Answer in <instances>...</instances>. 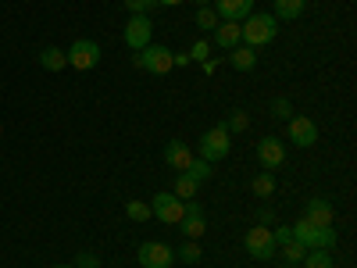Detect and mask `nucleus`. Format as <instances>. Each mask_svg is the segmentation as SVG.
<instances>
[{
    "instance_id": "nucleus-1",
    "label": "nucleus",
    "mask_w": 357,
    "mask_h": 268,
    "mask_svg": "<svg viewBox=\"0 0 357 268\" xmlns=\"http://www.w3.org/2000/svg\"><path fill=\"white\" fill-rule=\"evenodd\" d=\"M279 36V18L275 15H264V11H250L240 22V43L243 47H268Z\"/></svg>"
},
{
    "instance_id": "nucleus-2",
    "label": "nucleus",
    "mask_w": 357,
    "mask_h": 268,
    "mask_svg": "<svg viewBox=\"0 0 357 268\" xmlns=\"http://www.w3.org/2000/svg\"><path fill=\"white\" fill-rule=\"evenodd\" d=\"M289 232H293V240L304 244L307 251H333L336 247V225H311L307 218H301Z\"/></svg>"
},
{
    "instance_id": "nucleus-3",
    "label": "nucleus",
    "mask_w": 357,
    "mask_h": 268,
    "mask_svg": "<svg viewBox=\"0 0 357 268\" xmlns=\"http://www.w3.org/2000/svg\"><path fill=\"white\" fill-rule=\"evenodd\" d=\"M132 65L143 68V72H151V75H168L175 68V54L165 43H151V47H143V50L132 54Z\"/></svg>"
},
{
    "instance_id": "nucleus-4",
    "label": "nucleus",
    "mask_w": 357,
    "mask_h": 268,
    "mask_svg": "<svg viewBox=\"0 0 357 268\" xmlns=\"http://www.w3.org/2000/svg\"><path fill=\"white\" fill-rule=\"evenodd\" d=\"M232 151V136H229V129L225 126H215V129H207L204 136H200V158L204 161H222L225 154Z\"/></svg>"
},
{
    "instance_id": "nucleus-5",
    "label": "nucleus",
    "mask_w": 357,
    "mask_h": 268,
    "mask_svg": "<svg viewBox=\"0 0 357 268\" xmlns=\"http://www.w3.org/2000/svg\"><path fill=\"white\" fill-rule=\"evenodd\" d=\"M136 261L139 268H172L175 265V247L161 244V240H146L136 247Z\"/></svg>"
},
{
    "instance_id": "nucleus-6",
    "label": "nucleus",
    "mask_w": 357,
    "mask_h": 268,
    "mask_svg": "<svg viewBox=\"0 0 357 268\" xmlns=\"http://www.w3.org/2000/svg\"><path fill=\"white\" fill-rule=\"evenodd\" d=\"M151 36H154V22H151V15H129L126 33H122L126 47L136 54V50H143V47H151Z\"/></svg>"
},
{
    "instance_id": "nucleus-7",
    "label": "nucleus",
    "mask_w": 357,
    "mask_h": 268,
    "mask_svg": "<svg viewBox=\"0 0 357 268\" xmlns=\"http://www.w3.org/2000/svg\"><path fill=\"white\" fill-rule=\"evenodd\" d=\"M243 247H247V254L257 258V261L275 258V251H279V244H275V236H272V229H268V225H254V229L243 236Z\"/></svg>"
},
{
    "instance_id": "nucleus-8",
    "label": "nucleus",
    "mask_w": 357,
    "mask_h": 268,
    "mask_svg": "<svg viewBox=\"0 0 357 268\" xmlns=\"http://www.w3.org/2000/svg\"><path fill=\"white\" fill-rule=\"evenodd\" d=\"M65 54H68V65H72V68L89 72V68H97V65H100V54H104V50H100L97 40H75Z\"/></svg>"
},
{
    "instance_id": "nucleus-9",
    "label": "nucleus",
    "mask_w": 357,
    "mask_h": 268,
    "mask_svg": "<svg viewBox=\"0 0 357 268\" xmlns=\"http://www.w3.org/2000/svg\"><path fill=\"white\" fill-rule=\"evenodd\" d=\"M183 211H186V200H178L175 193H154V200H151V215L165 225H178Z\"/></svg>"
},
{
    "instance_id": "nucleus-10",
    "label": "nucleus",
    "mask_w": 357,
    "mask_h": 268,
    "mask_svg": "<svg viewBox=\"0 0 357 268\" xmlns=\"http://www.w3.org/2000/svg\"><path fill=\"white\" fill-rule=\"evenodd\" d=\"M257 161H261L264 172L282 168V165H286V143H282L279 136H264V140L257 143Z\"/></svg>"
},
{
    "instance_id": "nucleus-11",
    "label": "nucleus",
    "mask_w": 357,
    "mask_h": 268,
    "mask_svg": "<svg viewBox=\"0 0 357 268\" xmlns=\"http://www.w3.org/2000/svg\"><path fill=\"white\" fill-rule=\"evenodd\" d=\"M286 136H289V143H293V147H314V143H318V126L311 122L307 114H293V118H289Z\"/></svg>"
},
{
    "instance_id": "nucleus-12",
    "label": "nucleus",
    "mask_w": 357,
    "mask_h": 268,
    "mask_svg": "<svg viewBox=\"0 0 357 268\" xmlns=\"http://www.w3.org/2000/svg\"><path fill=\"white\" fill-rule=\"evenodd\" d=\"M178 229H183L186 240H200V236L207 232V222H204V207L197 200H186V211H183V222H178Z\"/></svg>"
},
{
    "instance_id": "nucleus-13",
    "label": "nucleus",
    "mask_w": 357,
    "mask_h": 268,
    "mask_svg": "<svg viewBox=\"0 0 357 268\" xmlns=\"http://www.w3.org/2000/svg\"><path fill=\"white\" fill-rule=\"evenodd\" d=\"M222 22H243L254 11V0H211Z\"/></svg>"
},
{
    "instance_id": "nucleus-14",
    "label": "nucleus",
    "mask_w": 357,
    "mask_h": 268,
    "mask_svg": "<svg viewBox=\"0 0 357 268\" xmlns=\"http://www.w3.org/2000/svg\"><path fill=\"white\" fill-rule=\"evenodd\" d=\"M190 161H193V151H190L183 140H168L165 143V165H172L175 172H186Z\"/></svg>"
},
{
    "instance_id": "nucleus-15",
    "label": "nucleus",
    "mask_w": 357,
    "mask_h": 268,
    "mask_svg": "<svg viewBox=\"0 0 357 268\" xmlns=\"http://www.w3.org/2000/svg\"><path fill=\"white\" fill-rule=\"evenodd\" d=\"M304 218H307L311 225H333V222H336V211H333V204L325 200V197H311Z\"/></svg>"
},
{
    "instance_id": "nucleus-16",
    "label": "nucleus",
    "mask_w": 357,
    "mask_h": 268,
    "mask_svg": "<svg viewBox=\"0 0 357 268\" xmlns=\"http://www.w3.org/2000/svg\"><path fill=\"white\" fill-rule=\"evenodd\" d=\"M229 61H232L236 72H254V68H257V50L240 43V47H232V50H229Z\"/></svg>"
},
{
    "instance_id": "nucleus-17",
    "label": "nucleus",
    "mask_w": 357,
    "mask_h": 268,
    "mask_svg": "<svg viewBox=\"0 0 357 268\" xmlns=\"http://www.w3.org/2000/svg\"><path fill=\"white\" fill-rule=\"evenodd\" d=\"M215 47H218V50L240 47V22H222V25L215 29Z\"/></svg>"
},
{
    "instance_id": "nucleus-18",
    "label": "nucleus",
    "mask_w": 357,
    "mask_h": 268,
    "mask_svg": "<svg viewBox=\"0 0 357 268\" xmlns=\"http://www.w3.org/2000/svg\"><path fill=\"white\" fill-rule=\"evenodd\" d=\"M40 65L47 72H61V68H68V54L61 47H43L40 50Z\"/></svg>"
},
{
    "instance_id": "nucleus-19",
    "label": "nucleus",
    "mask_w": 357,
    "mask_h": 268,
    "mask_svg": "<svg viewBox=\"0 0 357 268\" xmlns=\"http://www.w3.org/2000/svg\"><path fill=\"white\" fill-rule=\"evenodd\" d=\"M197 190H200V183L190 175V172H178V179H175V186H172V193L178 197V200H197Z\"/></svg>"
},
{
    "instance_id": "nucleus-20",
    "label": "nucleus",
    "mask_w": 357,
    "mask_h": 268,
    "mask_svg": "<svg viewBox=\"0 0 357 268\" xmlns=\"http://www.w3.org/2000/svg\"><path fill=\"white\" fill-rule=\"evenodd\" d=\"M304 4H307V0H275V4H272L275 11H272V15H275L279 22H293V18L304 15Z\"/></svg>"
},
{
    "instance_id": "nucleus-21",
    "label": "nucleus",
    "mask_w": 357,
    "mask_h": 268,
    "mask_svg": "<svg viewBox=\"0 0 357 268\" xmlns=\"http://www.w3.org/2000/svg\"><path fill=\"white\" fill-rule=\"evenodd\" d=\"M200 240H186L183 247H175V261H183V265H197L200 261Z\"/></svg>"
},
{
    "instance_id": "nucleus-22",
    "label": "nucleus",
    "mask_w": 357,
    "mask_h": 268,
    "mask_svg": "<svg viewBox=\"0 0 357 268\" xmlns=\"http://www.w3.org/2000/svg\"><path fill=\"white\" fill-rule=\"evenodd\" d=\"M279 251H282V261H286V265H301L304 254H307V247H304V244H296V240L279 244Z\"/></svg>"
},
{
    "instance_id": "nucleus-23",
    "label": "nucleus",
    "mask_w": 357,
    "mask_h": 268,
    "mask_svg": "<svg viewBox=\"0 0 357 268\" xmlns=\"http://www.w3.org/2000/svg\"><path fill=\"white\" fill-rule=\"evenodd\" d=\"M250 190H254L257 197H272V193H275V175H272V172H261V175H254Z\"/></svg>"
},
{
    "instance_id": "nucleus-24",
    "label": "nucleus",
    "mask_w": 357,
    "mask_h": 268,
    "mask_svg": "<svg viewBox=\"0 0 357 268\" xmlns=\"http://www.w3.org/2000/svg\"><path fill=\"white\" fill-rule=\"evenodd\" d=\"M197 25L204 29V33H215V29L222 25V18H218L215 8H200V11H197Z\"/></svg>"
},
{
    "instance_id": "nucleus-25",
    "label": "nucleus",
    "mask_w": 357,
    "mask_h": 268,
    "mask_svg": "<svg viewBox=\"0 0 357 268\" xmlns=\"http://www.w3.org/2000/svg\"><path fill=\"white\" fill-rule=\"evenodd\" d=\"M301 265L304 268H333V254L329 251H307Z\"/></svg>"
},
{
    "instance_id": "nucleus-26",
    "label": "nucleus",
    "mask_w": 357,
    "mask_h": 268,
    "mask_svg": "<svg viewBox=\"0 0 357 268\" xmlns=\"http://www.w3.org/2000/svg\"><path fill=\"white\" fill-rule=\"evenodd\" d=\"M126 215L132 218V222H151L154 215H151V204H143V200H129L126 204Z\"/></svg>"
},
{
    "instance_id": "nucleus-27",
    "label": "nucleus",
    "mask_w": 357,
    "mask_h": 268,
    "mask_svg": "<svg viewBox=\"0 0 357 268\" xmlns=\"http://www.w3.org/2000/svg\"><path fill=\"white\" fill-rule=\"evenodd\" d=\"M186 172H190V175L197 179V183H207V179H211V172H215V168H211V161H204V158H193Z\"/></svg>"
},
{
    "instance_id": "nucleus-28",
    "label": "nucleus",
    "mask_w": 357,
    "mask_h": 268,
    "mask_svg": "<svg viewBox=\"0 0 357 268\" xmlns=\"http://www.w3.org/2000/svg\"><path fill=\"white\" fill-rule=\"evenodd\" d=\"M247 126H250L247 111H232V114H229V122H225V129H229V133H243Z\"/></svg>"
},
{
    "instance_id": "nucleus-29",
    "label": "nucleus",
    "mask_w": 357,
    "mask_h": 268,
    "mask_svg": "<svg viewBox=\"0 0 357 268\" xmlns=\"http://www.w3.org/2000/svg\"><path fill=\"white\" fill-rule=\"evenodd\" d=\"M272 118H282V122H289V118H293V104H289L286 97H275V100H272Z\"/></svg>"
},
{
    "instance_id": "nucleus-30",
    "label": "nucleus",
    "mask_w": 357,
    "mask_h": 268,
    "mask_svg": "<svg viewBox=\"0 0 357 268\" xmlns=\"http://www.w3.org/2000/svg\"><path fill=\"white\" fill-rule=\"evenodd\" d=\"M126 8H129V15H151L158 8V0H126Z\"/></svg>"
},
{
    "instance_id": "nucleus-31",
    "label": "nucleus",
    "mask_w": 357,
    "mask_h": 268,
    "mask_svg": "<svg viewBox=\"0 0 357 268\" xmlns=\"http://www.w3.org/2000/svg\"><path fill=\"white\" fill-rule=\"evenodd\" d=\"M207 54H211V43L200 40V43H193V50H190V61H207Z\"/></svg>"
},
{
    "instance_id": "nucleus-32",
    "label": "nucleus",
    "mask_w": 357,
    "mask_h": 268,
    "mask_svg": "<svg viewBox=\"0 0 357 268\" xmlns=\"http://www.w3.org/2000/svg\"><path fill=\"white\" fill-rule=\"evenodd\" d=\"M75 268H100V261H97V254H89V251H82V254L75 258Z\"/></svg>"
},
{
    "instance_id": "nucleus-33",
    "label": "nucleus",
    "mask_w": 357,
    "mask_h": 268,
    "mask_svg": "<svg viewBox=\"0 0 357 268\" xmlns=\"http://www.w3.org/2000/svg\"><path fill=\"white\" fill-rule=\"evenodd\" d=\"M257 218H261V222H275V215L268 211V207H261V211H257Z\"/></svg>"
},
{
    "instance_id": "nucleus-34",
    "label": "nucleus",
    "mask_w": 357,
    "mask_h": 268,
    "mask_svg": "<svg viewBox=\"0 0 357 268\" xmlns=\"http://www.w3.org/2000/svg\"><path fill=\"white\" fill-rule=\"evenodd\" d=\"M178 4H186V0H158V8H178Z\"/></svg>"
},
{
    "instance_id": "nucleus-35",
    "label": "nucleus",
    "mask_w": 357,
    "mask_h": 268,
    "mask_svg": "<svg viewBox=\"0 0 357 268\" xmlns=\"http://www.w3.org/2000/svg\"><path fill=\"white\" fill-rule=\"evenodd\" d=\"M197 4H200V8H211V0H197Z\"/></svg>"
},
{
    "instance_id": "nucleus-36",
    "label": "nucleus",
    "mask_w": 357,
    "mask_h": 268,
    "mask_svg": "<svg viewBox=\"0 0 357 268\" xmlns=\"http://www.w3.org/2000/svg\"><path fill=\"white\" fill-rule=\"evenodd\" d=\"M54 268H75V265H54Z\"/></svg>"
},
{
    "instance_id": "nucleus-37",
    "label": "nucleus",
    "mask_w": 357,
    "mask_h": 268,
    "mask_svg": "<svg viewBox=\"0 0 357 268\" xmlns=\"http://www.w3.org/2000/svg\"><path fill=\"white\" fill-rule=\"evenodd\" d=\"M279 268H296V265H279Z\"/></svg>"
}]
</instances>
